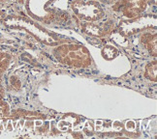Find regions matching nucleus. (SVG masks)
<instances>
[{
	"label": "nucleus",
	"mask_w": 157,
	"mask_h": 139,
	"mask_svg": "<svg viewBox=\"0 0 157 139\" xmlns=\"http://www.w3.org/2000/svg\"><path fill=\"white\" fill-rule=\"evenodd\" d=\"M116 28V21L111 17H104L103 20L93 22H86L82 24V31L90 37L105 38L112 34Z\"/></svg>",
	"instance_id": "nucleus-4"
},
{
	"label": "nucleus",
	"mask_w": 157,
	"mask_h": 139,
	"mask_svg": "<svg viewBox=\"0 0 157 139\" xmlns=\"http://www.w3.org/2000/svg\"><path fill=\"white\" fill-rule=\"evenodd\" d=\"M12 1V0H0V4H5V3H8Z\"/></svg>",
	"instance_id": "nucleus-15"
},
{
	"label": "nucleus",
	"mask_w": 157,
	"mask_h": 139,
	"mask_svg": "<svg viewBox=\"0 0 157 139\" xmlns=\"http://www.w3.org/2000/svg\"><path fill=\"white\" fill-rule=\"evenodd\" d=\"M70 8L76 17L86 22H93L106 17V11L97 0H72Z\"/></svg>",
	"instance_id": "nucleus-2"
},
{
	"label": "nucleus",
	"mask_w": 157,
	"mask_h": 139,
	"mask_svg": "<svg viewBox=\"0 0 157 139\" xmlns=\"http://www.w3.org/2000/svg\"><path fill=\"white\" fill-rule=\"evenodd\" d=\"M12 55L10 53L0 51V87H2V80L6 71L10 67Z\"/></svg>",
	"instance_id": "nucleus-8"
},
{
	"label": "nucleus",
	"mask_w": 157,
	"mask_h": 139,
	"mask_svg": "<svg viewBox=\"0 0 157 139\" xmlns=\"http://www.w3.org/2000/svg\"><path fill=\"white\" fill-rule=\"evenodd\" d=\"M141 43L147 48L148 53L154 58L156 57V32L154 31L149 32V31H144L140 37Z\"/></svg>",
	"instance_id": "nucleus-5"
},
{
	"label": "nucleus",
	"mask_w": 157,
	"mask_h": 139,
	"mask_svg": "<svg viewBox=\"0 0 157 139\" xmlns=\"http://www.w3.org/2000/svg\"><path fill=\"white\" fill-rule=\"evenodd\" d=\"M82 130H83V132H84V134H86L87 136H91V135H93L95 129H94V124H93L92 121H87V122H86V124H84L83 128H82Z\"/></svg>",
	"instance_id": "nucleus-11"
},
{
	"label": "nucleus",
	"mask_w": 157,
	"mask_h": 139,
	"mask_svg": "<svg viewBox=\"0 0 157 139\" xmlns=\"http://www.w3.org/2000/svg\"><path fill=\"white\" fill-rule=\"evenodd\" d=\"M98 2H100L102 5H105V6H110V5H113L118 0H97Z\"/></svg>",
	"instance_id": "nucleus-12"
},
{
	"label": "nucleus",
	"mask_w": 157,
	"mask_h": 139,
	"mask_svg": "<svg viewBox=\"0 0 157 139\" xmlns=\"http://www.w3.org/2000/svg\"><path fill=\"white\" fill-rule=\"evenodd\" d=\"M156 60H153L146 66L144 70V77L153 82H156Z\"/></svg>",
	"instance_id": "nucleus-9"
},
{
	"label": "nucleus",
	"mask_w": 157,
	"mask_h": 139,
	"mask_svg": "<svg viewBox=\"0 0 157 139\" xmlns=\"http://www.w3.org/2000/svg\"><path fill=\"white\" fill-rule=\"evenodd\" d=\"M147 0H118L113 6V11L127 20L142 16L147 9Z\"/></svg>",
	"instance_id": "nucleus-3"
},
{
	"label": "nucleus",
	"mask_w": 157,
	"mask_h": 139,
	"mask_svg": "<svg viewBox=\"0 0 157 139\" xmlns=\"http://www.w3.org/2000/svg\"><path fill=\"white\" fill-rule=\"evenodd\" d=\"M126 128H127V130H134V128H135L134 122H132V121L127 122V124H126Z\"/></svg>",
	"instance_id": "nucleus-13"
},
{
	"label": "nucleus",
	"mask_w": 157,
	"mask_h": 139,
	"mask_svg": "<svg viewBox=\"0 0 157 139\" xmlns=\"http://www.w3.org/2000/svg\"><path fill=\"white\" fill-rule=\"evenodd\" d=\"M3 19H4V14H3V12H2L1 8H0V21H1Z\"/></svg>",
	"instance_id": "nucleus-14"
},
{
	"label": "nucleus",
	"mask_w": 157,
	"mask_h": 139,
	"mask_svg": "<svg viewBox=\"0 0 157 139\" xmlns=\"http://www.w3.org/2000/svg\"><path fill=\"white\" fill-rule=\"evenodd\" d=\"M11 116V107L8 101L5 100V91L3 87H0V122L8 119Z\"/></svg>",
	"instance_id": "nucleus-7"
},
{
	"label": "nucleus",
	"mask_w": 157,
	"mask_h": 139,
	"mask_svg": "<svg viewBox=\"0 0 157 139\" xmlns=\"http://www.w3.org/2000/svg\"><path fill=\"white\" fill-rule=\"evenodd\" d=\"M21 118H26L28 120H44L47 118L46 115L39 112H32V111H25V110H11V116L10 119H21Z\"/></svg>",
	"instance_id": "nucleus-6"
},
{
	"label": "nucleus",
	"mask_w": 157,
	"mask_h": 139,
	"mask_svg": "<svg viewBox=\"0 0 157 139\" xmlns=\"http://www.w3.org/2000/svg\"><path fill=\"white\" fill-rule=\"evenodd\" d=\"M52 54L60 64L72 68L84 69L90 67L92 64L91 55L87 48L82 45H60L53 48Z\"/></svg>",
	"instance_id": "nucleus-1"
},
{
	"label": "nucleus",
	"mask_w": 157,
	"mask_h": 139,
	"mask_svg": "<svg viewBox=\"0 0 157 139\" xmlns=\"http://www.w3.org/2000/svg\"><path fill=\"white\" fill-rule=\"evenodd\" d=\"M102 53H103V55L106 59L111 60L117 55V50L116 47H113L112 46H107L103 48Z\"/></svg>",
	"instance_id": "nucleus-10"
}]
</instances>
